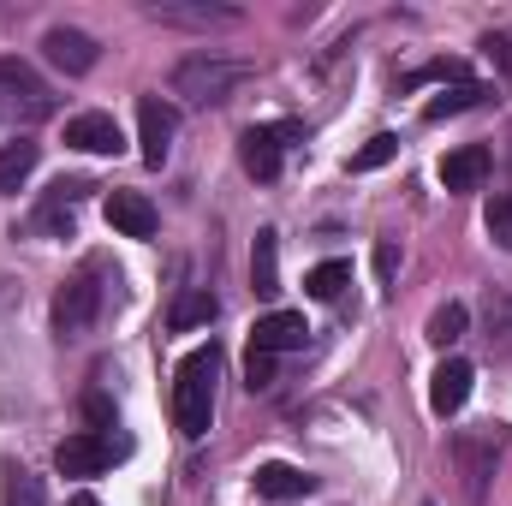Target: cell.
Wrapping results in <instances>:
<instances>
[{
  "label": "cell",
  "instance_id": "1",
  "mask_svg": "<svg viewBox=\"0 0 512 506\" xmlns=\"http://www.w3.org/2000/svg\"><path fill=\"white\" fill-rule=\"evenodd\" d=\"M215 376H221V346L215 340L197 346L173 376V423H179L185 441L209 435V423H215Z\"/></svg>",
  "mask_w": 512,
  "mask_h": 506
},
{
  "label": "cell",
  "instance_id": "2",
  "mask_svg": "<svg viewBox=\"0 0 512 506\" xmlns=\"http://www.w3.org/2000/svg\"><path fill=\"white\" fill-rule=\"evenodd\" d=\"M256 66L251 60H227V54H185L173 66V96H185L191 108H215L227 102L239 84H251Z\"/></svg>",
  "mask_w": 512,
  "mask_h": 506
},
{
  "label": "cell",
  "instance_id": "3",
  "mask_svg": "<svg viewBox=\"0 0 512 506\" xmlns=\"http://www.w3.org/2000/svg\"><path fill=\"white\" fill-rule=\"evenodd\" d=\"M48 114H54V90L24 60H0V131L36 126Z\"/></svg>",
  "mask_w": 512,
  "mask_h": 506
},
{
  "label": "cell",
  "instance_id": "4",
  "mask_svg": "<svg viewBox=\"0 0 512 506\" xmlns=\"http://www.w3.org/2000/svg\"><path fill=\"white\" fill-rule=\"evenodd\" d=\"M96 274H102V262H84V268L54 292V328H60L66 340L90 334L96 316H102V286H96Z\"/></svg>",
  "mask_w": 512,
  "mask_h": 506
},
{
  "label": "cell",
  "instance_id": "5",
  "mask_svg": "<svg viewBox=\"0 0 512 506\" xmlns=\"http://www.w3.org/2000/svg\"><path fill=\"white\" fill-rule=\"evenodd\" d=\"M453 471H459L465 506H483L489 483H495V441L489 435H453Z\"/></svg>",
  "mask_w": 512,
  "mask_h": 506
},
{
  "label": "cell",
  "instance_id": "6",
  "mask_svg": "<svg viewBox=\"0 0 512 506\" xmlns=\"http://www.w3.org/2000/svg\"><path fill=\"white\" fill-rule=\"evenodd\" d=\"M84 179H54L48 185V197L36 203V215H30V233L36 239H66L72 227H78V203H84Z\"/></svg>",
  "mask_w": 512,
  "mask_h": 506
},
{
  "label": "cell",
  "instance_id": "7",
  "mask_svg": "<svg viewBox=\"0 0 512 506\" xmlns=\"http://www.w3.org/2000/svg\"><path fill=\"white\" fill-rule=\"evenodd\" d=\"M155 24H179V30H233L245 12L239 6H209V0H149Z\"/></svg>",
  "mask_w": 512,
  "mask_h": 506
},
{
  "label": "cell",
  "instance_id": "8",
  "mask_svg": "<svg viewBox=\"0 0 512 506\" xmlns=\"http://www.w3.org/2000/svg\"><path fill=\"white\" fill-rule=\"evenodd\" d=\"M42 60H48L54 72H66V78H78V72H90V66L102 60V48H96V36H84V30H72V24H54V30L42 36Z\"/></svg>",
  "mask_w": 512,
  "mask_h": 506
},
{
  "label": "cell",
  "instance_id": "9",
  "mask_svg": "<svg viewBox=\"0 0 512 506\" xmlns=\"http://www.w3.org/2000/svg\"><path fill=\"white\" fill-rule=\"evenodd\" d=\"M173 131H179V114H173L161 96H143V102H137V149H143L149 167H161V161L173 155Z\"/></svg>",
  "mask_w": 512,
  "mask_h": 506
},
{
  "label": "cell",
  "instance_id": "10",
  "mask_svg": "<svg viewBox=\"0 0 512 506\" xmlns=\"http://www.w3.org/2000/svg\"><path fill=\"white\" fill-rule=\"evenodd\" d=\"M251 489H256V501L286 506V501H310V495H316V477H310L304 465H286V459H274V465H256Z\"/></svg>",
  "mask_w": 512,
  "mask_h": 506
},
{
  "label": "cell",
  "instance_id": "11",
  "mask_svg": "<svg viewBox=\"0 0 512 506\" xmlns=\"http://www.w3.org/2000/svg\"><path fill=\"white\" fill-rule=\"evenodd\" d=\"M114 441H102V435H66L60 447H54V471L60 477H102L108 465H114Z\"/></svg>",
  "mask_w": 512,
  "mask_h": 506
},
{
  "label": "cell",
  "instance_id": "12",
  "mask_svg": "<svg viewBox=\"0 0 512 506\" xmlns=\"http://www.w3.org/2000/svg\"><path fill=\"white\" fill-rule=\"evenodd\" d=\"M304 340H310V328H304L298 310H268V316H256V328H251V352H262V358L304 352Z\"/></svg>",
  "mask_w": 512,
  "mask_h": 506
},
{
  "label": "cell",
  "instance_id": "13",
  "mask_svg": "<svg viewBox=\"0 0 512 506\" xmlns=\"http://www.w3.org/2000/svg\"><path fill=\"white\" fill-rule=\"evenodd\" d=\"M102 209H108V227L120 239H155V227H161V215H155V203L143 191H108Z\"/></svg>",
  "mask_w": 512,
  "mask_h": 506
},
{
  "label": "cell",
  "instance_id": "14",
  "mask_svg": "<svg viewBox=\"0 0 512 506\" xmlns=\"http://www.w3.org/2000/svg\"><path fill=\"white\" fill-rule=\"evenodd\" d=\"M471 381H477V370H471L465 358H441V370L429 376V411H435V417H453V411H465V399H471Z\"/></svg>",
  "mask_w": 512,
  "mask_h": 506
},
{
  "label": "cell",
  "instance_id": "15",
  "mask_svg": "<svg viewBox=\"0 0 512 506\" xmlns=\"http://www.w3.org/2000/svg\"><path fill=\"white\" fill-rule=\"evenodd\" d=\"M286 137H292V126H251V131H245L239 161H245V173H251V179H274V173H280Z\"/></svg>",
  "mask_w": 512,
  "mask_h": 506
},
{
  "label": "cell",
  "instance_id": "16",
  "mask_svg": "<svg viewBox=\"0 0 512 506\" xmlns=\"http://www.w3.org/2000/svg\"><path fill=\"white\" fill-rule=\"evenodd\" d=\"M66 143L72 149H84V155H120V120L114 114H78V120H66Z\"/></svg>",
  "mask_w": 512,
  "mask_h": 506
},
{
  "label": "cell",
  "instance_id": "17",
  "mask_svg": "<svg viewBox=\"0 0 512 506\" xmlns=\"http://www.w3.org/2000/svg\"><path fill=\"white\" fill-rule=\"evenodd\" d=\"M483 179H489V149L483 143H465V149H453L441 161V185L447 191H483Z\"/></svg>",
  "mask_w": 512,
  "mask_h": 506
},
{
  "label": "cell",
  "instance_id": "18",
  "mask_svg": "<svg viewBox=\"0 0 512 506\" xmlns=\"http://www.w3.org/2000/svg\"><path fill=\"white\" fill-rule=\"evenodd\" d=\"M215 310H221V304H215V292H209V286H191V292H179V304L167 310V328H173V334L209 328V322H215Z\"/></svg>",
  "mask_w": 512,
  "mask_h": 506
},
{
  "label": "cell",
  "instance_id": "19",
  "mask_svg": "<svg viewBox=\"0 0 512 506\" xmlns=\"http://www.w3.org/2000/svg\"><path fill=\"white\" fill-rule=\"evenodd\" d=\"M36 161H42V149L36 143H0V197H12V191H24V179L36 173Z\"/></svg>",
  "mask_w": 512,
  "mask_h": 506
},
{
  "label": "cell",
  "instance_id": "20",
  "mask_svg": "<svg viewBox=\"0 0 512 506\" xmlns=\"http://www.w3.org/2000/svg\"><path fill=\"white\" fill-rule=\"evenodd\" d=\"M251 286H256V298H274V292H280V233H256Z\"/></svg>",
  "mask_w": 512,
  "mask_h": 506
},
{
  "label": "cell",
  "instance_id": "21",
  "mask_svg": "<svg viewBox=\"0 0 512 506\" xmlns=\"http://www.w3.org/2000/svg\"><path fill=\"white\" fill-rule=\"evenodd\" d=\"M346 280H352V262H346V256H328V262H316V268L304 274V292H310L316 304H334V298L346 292Z\"/></svg>",
  "mask_w": 512,
  "mask_h": 506
},
{
  "label": "cell",
  "instance_id": "22",
  "mask_svg": "<svg viewBox=\"0 0 512 506\" xmlns=\"http://www.w3.org/2000/svg\"><path fill=\"white\" fill-rule=\"evenodd\" d=\"M465 322H471V310H465V304H441V310L429 316V328H423V334H429V346H441V352H447V346H459V340H465Z\"/></svg>",
  "mask_w": 512,
  "mask_h": 506
},
{
  "label": "cell",
  "instance_id": "23",
  "mask_svg": "<svg viewBox=\"0 0 512 506\" xmlns=\"http://www.w3.org/2000/svg\"><path fill=\"white\" fill-rule=\"evenodd\" d=\"M393 155H399V137H393V131H376V137L352 155V173H376V167H387Z\"/></svg>",
  "mask_w": 512,
  "mask_h": 506
},
{
  "label": "cell",
  "instance_id": "24",
  "mask_svg": "<svg viewBox=\"0 0 512 506\" xmlns=\"http://www.w3.org/2000/svg\"><path fill=\"white\" fill-rule=\"evenodd\" d=\"M483 227H489V239H495L501 251H512V197H489Z\"/></svg>",
  "mask_w": 512,
  "mask_h": 506
},
{
  "label": "cell",
  "instance_id": "25",
  "mask_svg": "<svg viewBox=\"0 0 512 506\" xmlns=\"http://www.w3.org/2000/svg\"><path fill=\"white\" fill-rule=\"evenodd\" d=\"M477 102H483V90H477V84H459V90H447V96H435V102H429V120L465 114V108H477Z\"/></svg>",
  "mask_w": 512,
  "mask_h": 506
},
{
  "label": "cell",
  "instance_id": "26",
  "mask_svg": "<svg viewBox=\"0 0 512 506\" xmlns=\"http://www.w3.org/2000/svg\"><path fill=\"white\" fill-rule=\"evenodd\" d=\"M489 334H495V346L501 352H512V298L501 292V298H489Z\"/></svg>",
  "mask_w": 512,
  "mask_h": 506
},
{
  "label": "cell",
  "instance_id": "27",
  "mask_svg": "<svg viewBox=\"0 0 512 506\" xmlns=\"http://www.w3.org/2000/svg\"><path fill=\"white\" fill-rule=\"evenodd\" d=\"M6 506H42V483H36L30 471H18V477L6 483Z\"/></svg>",
  "mask_w": 512,
  "mask_h": 506
},
{
  "label": "cell",
  "instance_id": "28",
  "mask_svg": "<svg viewBox=\"0 0 512 506\" xmlns=\"http://www.w3.org/2000/svg\"><path fill=\"white\" fill-rule=\"evenodd\" d=\"M245 381H251V393H262V387H274V358H262V352H251V364H245Z\"/></svg>",
  "mask_w": 512,
  "mask_h": 506
},
{
  "label": "cell",
  "instance_id": "29",
  "mask_svg": "<svg viewBox=\"0 0 512 506\" xmlns=\"http://www.w3.org/2000/svg\"><path fill=\"white\" fill-rule=\"evenodd\" d=\"M84 411H90V423H96V429H114V405H108L102 393H90V399H84Z\"/></svg>",
  "mask_w": 512,
  "mask_h": 506
},
{
  "label": "cell",
  "instance_id": "30",
  "mask_svg": "<svg viewBox=\"0 0 512 506\" xmlns=\"http://www.w3.org/2000/svg\"><path fill=\"white\" fill-rule=\"evenodd\" d=\"M393 268H399V251H393V245H376V274H382V280H393Z\"/></svg>",
  "mask_w": 512,
  "mask_h": 506
},
{
  "label": "cell",
  "instance_id": "31",
  "mask_svg": "<svg viewBox=\"0 0 512 506\" xmlns=\"http://www.w3.org/2000/svg\"><path fill=\"white\" fill-rule=\"evenodd\" d=\"M66 506H102V501H96V495H72Z\"/></svg>",
  "mask_w": 512,
  "mask_h": 506
}]
</instances>
